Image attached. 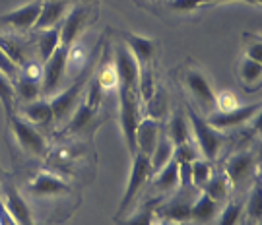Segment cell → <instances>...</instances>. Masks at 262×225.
I'll return each instance as SVG.
<instances>
[{"label": "cell", "mask_w": 262, "mask_h": 225, "mask_svg": "<svg viewBox=\"0 0 262 225\" xmlns=\"http://www.w3.org/2000/svg\"><path fill=\"white\" fill-rule=\"evenodd\" d=\"M97 12H99L97 0H78L64 16V19L58 24L60 45L70 49L76 41H80V37L97 21Z\"/></svg>", "instance_id": "obj_1"}, {"label": "cell", "mask_w": 262, "mask_h": 225, "mask_svg": "<svg viewBox=\"0 0 262 225\" xmlns=\"http://www.w3.org/2000/svg\"><path fill=\"white\" fill-rule=\"evenodd\" d=\"M181 74V82L185 85L187 94L190 95V99L194 101L198 109L202 111V115L206 117L208 112H212L215 109V89L208 74L200 68V66L192 64V62H185L179 70Z\"/></svg>", "instance_id": "obj_2"}, {"label": "cell", "mask_w": 262, "mask_h": 225, "mask_svg": "<svg viewBox=\"0 0 262 225\" xmlns=\"http://www.w3.org/2000/svg\"><path fill=\"white\" fill-rule=\"evenodd\" d=\"M188 124H190V138L200 150V155L208 161H214L224 148L225 132L214 128L202 112H198L194 107H187Z\"/></svg>", "instance_id": "obj_3"}, {"label": "cell", "mask_w": 262, "mask_h": 225, "mask_svg": "<svg viewBox=\"0 0 262 225\" xmlns=\"http://www.w3.org/2000/svg\"><path fill=\"white\" fill-rule=\"evenodd\" d=\"M94 66L95 62L92 60L80 74L76 76L74 82L68 85L64 92H58V94L49 97V103H51V109H53V117H55V126H62L68 121V117L74 112L78 103L82 101L85 84H88L90 76L94 74Z\"/></svg>", "instance_id": "obj_4"}, {"label": "cell", "mask_w": 262, "mask_h": 225, "mask_svg": "<svg viewBox=\"0 0 262 225\" xmlns=\"http://www.w3.org/2000/svg\"><path fill=\"white\" fill-rule=\"evenodd\" d=\"M6 119H8L10 130L14 134V140L19 146V150L29 158H39V160L47 158L51 148H49L47 138L41 134L39 128L29 124L28 121H24L18 112H12Z\"/></svg>", "instance_id": "obj_5"}, {"label": "cell", "mask_w": 262, "mask_h": 225, "mask_svg": "<svg viewBox=\"0 0 262 225\" xmlns=\"http://www.w3.org/2000/svg\"><path fill=\"white\" fill-rule=\"evenodd\" d=\"M119 92V124H121V132L124 144H126V150L130 155L136 153V128H138V122L144 117L142 115V103L138 99L136 92L130 89H124V87H117Z\"/></svg>", "instance_id": "obj_6"}, {"label": "cell", "mask_w": 262, "mask_h": 225, "mask_svg": "<svg viewBox=\"0 0 262 225\" xmlns=\"http://www.w3.org/2000/svg\"><path fill=\"white\" fill-rule=\"evenodd\" d=\"M224 175L231 187H251L254 178L258 177V161L253 150H241L231 153L224 163Z\"/></svg>", "instance_id": "obj_7"}, {"label": "cell", "mask_w": 262, "mask_h": 225, "mask_svg": "<svg viewBox=\"0 0 262 225\" xmlns=\"http://www.w3.org/2000/svg\"><path fill=\"white\" fill-rule=\"evenodd\" d=\"M132 158V167H130V177L124 188V194H122L121 206L117 212V217L122 216L124 212H128L130 206L134 204V200L140 196V192L144 190V187L150 183L151 177V167H150V158L142 151H136Z\"/></svg>", "instance_id": "obj_8"}, {"label": "cell", "mask_w": 262, "mask_h": 225, "mask_svg": "<svg viewBox=\"0 0 262 225\" xmlns=\"http://www.w3.org/2000/svg\"><path fill=\"white\" fill-rule=\"evenodd\" d=\"M41 12V0H31L28 4L16 10H10L8 14L0 16V33H16L26 35L33 31Z\"/></svg>", "instance_id": "obj_9"}, {"label": "cell", "mask_w": 262, "mask_h": 225, "mask_svg": "<svg viewBox=\"0 0 262 225\" xmlns=\"http://www.w3.org/2000/svg\"><path fill=\"white\" fill-rule=\"evenodd\" d=\"M260 112V101L251 105H235L233 109H225V111H220V109H214L212 112L206 115V121L217 128V130H229V128H239V126H245L247 122H251L254 117H258Z\"/></svg>", "instance_id": "obj_10"}, {"label": "cell", "mask_w": 262, "mask_h": 225, "mask_svg": "<svg viewBox=\"0 0 262 225\" xmlns=\"http://www.w3.org/2000/svg\"><path fill=\"white\" fill-rule=\"evenodd\" d=\"M68 49L58 45L56 51L43 62V76H41V92L43 97H51L60 92V85L68 72Z\"/></svg>", "instance_id": "obj_11"}, {"label": "cell", "mask_w": 262, "mask_h": 225, "mask_svg": "<svg viewBox=\"0 0 262 225\" xmlns=\"http://www.w3.org/2000/svg\"><path fill=\"white\" fill-rule=\"evenodd\" d=\"M0 200H2L10 217L16 221V225H35L33 210L12 181H4L0 185Z\"/></svg>", "instance_id": "obj_12"}, {"label": "cell", "mask_w": 262, "mask_h": 225, "mask_svg": "<svg viewBox=\"0 0 262 225\" xmlns=\"http://www.w3.org/2000/svg\"><path fill=\"white\" fill-rule=\"evenodd\" d=\"M28 192L35 198H56V196H68L72 194L70 183L64 181V177L56 175L53 171L41 169L35 173V177L28 181Z\"/></svg>", "instance_id": "obj_13"}, {"label": "cell", "mask_w": 262, "mask_h": 225, "mask_svg": "<svg viewBox=\"0 0 262 225\" xmlns=\"http://www.w3.org/2000/svg\"><path fill=\"white\" fill-rule=\"evenodd\" d=\"M111 60L113 66H115V72H117V78H119V87L136 92L138 76H140V66L134 60V56L130 55V51L126 49V45L122 41L115 43L111 53Z\"/></svg>", "instance_id": "obj_14"}, {"label": "cell", "mask_w": 262, "mask_h": 225, "mask_svg": "<svg viewBox=\"0 0 262 225\" xmlns=\"http://www.w3.org/2000/svg\"><path fill=\"white\" fill-rule=\"evenodd\" d=\"M181 192L161 202L158 206H154V217L159 221H171V223H187L190 221V206L192 200L188 196V188H179Z\"/></svg>", "instance_id": "obj_15"}, {"label": "cell", "mask_w": 262, "mask_h": 225, "mask_svg": "<svg viewBox=\"0 0 262 225\" xmlns=\"http://www.w3.org/2000/svg\"><path fill=\"white\" fill-rule=\"evenodd\" d=\"M14 112H18L24 121L33 124L35 128H53L55 126V117H53V109H51L47 97H39L29 103H19L14 109Z\"/></svg>", "instance_id": "obj_16"}, {"label": "cell", "mask_w": 262, "mask_h": 225, "mask_svg": "<svg viewBox=\"0 0 262 225\" xmlns=\"http://www.w3.org/2000/svg\"><path fill=\"white\" fill-rule=\"evenodd\" d=\"M122 43L126 45V49L130 51V55L134 56V60L138 62L140 68L151 66L156 53H158V41L150 37H144V35H136L132 31H124L122 33Z\"/></svg>", "instance_id": "obj_17"}, {"label": "cell", "mask_w": 262, "mask_h": 225, "mask_svg": "<svg viewBox=\"0 0 262 225\" xmlns=\"http://www.w3.org/2000/svg\"><path fill=\"white\" fill-rule=\"evenodd\" d=\"M78 0H41V12L33 31L56 28Z\"/></svg>", "instance_id": "obj_18"}, {"label": "cell", "mask_w": 262, "mask_h": 225, "mask_svg": "<svg viewBox=\"0 0 262 225\" xmlns=\"http://www.w3.org/2000/svg\"><path fill=\"white\" fill-rule=\"evenodd\" d=\"M163 132V126H161V121L158 119H151V117H142L140 122H138V128H136V151H142L146 153L148 158L151 155V151L158 144L159 136Z\"/></svg>", "instance_id": "obj_19"}, {"label": "cell", "mask_w": 262, "mask_h": 225, "mask_svg": "<svg viewBox=\"0 0 262 225\" xmlns=\"http://www.w3.org/2000/svg\"><path fill=\"white\" fill-rule=\"evenodd\" d=\"M163 132L169 140L173 142V146H179L183 142L190 140V124H188L187 109L175 107L169 115L167 126L163 128Z\"/></svg>", "instance_id": "obj_20"}, {"label": "cell", "mask_w": 262, "mask_h": 225, "mask_svg": "<svg viewBox=\"0 0 262 225\" xmlns=\"http://www.w3.org/2000/svg\"><path fill=\"white\" fill-rule=\"evenodd\" d=\"M0 49L16 62L18 68L31 60V51H29V43H26L16 33H0Z\"/></svg>", "instance_id": "obj_21"}, {"label": "cell", "mask_w": 262, "mask_h": 225, "mask_svg": "<svg viewBox=\"0 0 262 225\" xmlns=\"http://www.w3.org/2000/svg\"><path fill=\"white\" fill-rule=\"evenodd\" d=\"M217 212H220V204L214 202L206 192L198 190V194L192 200V206H190V221L200 225L210 223L217 217Z\"/></svg>", "instance_id": "obj_22"}, {"label": "cell", "mask_w": 262, "mask_h": 225, "mask_svg": "<svg viewBox=\"0 0 262 225\" xmlns=\"http://www.w3.org/2000/svg\"><path fill=\"white\" fill-rule=\"evenodd\" d=\"M151 187L158 190L159 194H173L179 188V167L177 161L171 160L163 169H159L156 175H151Z\"/></svg>", "instance_id": "obj_23"}, {"label": "cell", "mask_w": 262, "mask_h": 225, "mask_svg": "<svg viewBox=\"0 0 262 225\" xmlns=\"http://www.w3.org/2000/svg\"><path fill=\"white\" fill-rule=\"evenodd\" d=\"M35 35V51H37V60L43 64L49 56L56 51V47L60 45V31L58 26L56 28H49L43 31H33Z\"/></svg>", "instance_id": "obj_24"}, {"label": "cell", "mask_w": 262, "mask_h": 225, "mask_svg": "<svg viewBox=\"0 0 262 225\" xmlns=\"http://www.w3.org/2000/svg\"><path fill=\"white\" fill-rule=\"evenodd\" d=\"M14 85V97H16V103H29V101H35L39 97H43L41 92V82L39 80H31L26 78L18 72V76L12 80Z\"/></svg>", "instance_id": "obj_25"}, {"label": "cell", "mask_w": 262, "mask_h": 225, "mask_svg": "<svg viewBox=\"0 0 262 225\" xmlns=\"http://www.w3.org/2000/svg\"><path fill=\"white\" fill-rule=\"evenodd\" d=\"M245 219L249 225H260L262 219V187H260V175L254 178L249 187V196L245 202Z\"/></svg>", "instance_id": "obj_26"}, {"label": "cell", "mask_w": 262, "mask_h": 225, "mask_svg": "<svg viewBox=\"0 0 262 225\" xmlns=\"http://www.w3.org/2000/svg\"><path fill=\"white\" fill-rule=\"evenodd\" d=\"M237 74H239V82L243 84V87L256 89L262 82V64L249 56H243L237 66Z\"/></svg>", "instance_id": "obj_27"}, {"label": "cell", "mask_w": 262, "mask_h": 225, "mask_svg": "<svg viewBox=\"0 0 262 225\" xmlns=\"http://www.w3.org/2000/svg\"><path fill=\"white\" fill-rule=\"evenodd\" d=\"M245 223V202L241 198H229L224 202L222 212H217L215 225H243Z\"/></svg>", "instance_id": "obj_28"}, {"label": "cell", "mask_w": 262, "mask_h": 225, "mask_svg": "<svg viewBox=\"0 0 262 225\" xmlns=\"http://www.w3.org/2000/svg\"><path fill=\"white\" fill-rule=\"evenodd\" d=\"M173 150H175L173 142L165 136V132H161L158 144H156V148H154V151H151V155H150L151 175H156L159 169H163L169 161L173 160Z\"/></svg>", "instance_id": "obj_29"}, {"label": "cell", "mask_w": 262, "mask_h": 225, "mask_svg": "<svg viewBox=\"0 0 262 225\" xmlns=\"http://www.w3.org/2000/svg\"><path fill=\"white\" fill-rule=\"evenodd\" d=\"M202 192H206L217 204H224L229 200V192H231V185L224 173H212V177L208 178V183L200 188Z\"/></svg>", "instance_id": "obj_30"}, {"label": "cell", "mask_w": 262, "mask_h": 225, "mask_svg": "<svg viewBox=\"0 0 262 225\" xmlns=\"http://www.w3.org/2000/svg\"><path fill=\"white\" fill-rule=\"evenodd\" d=\"M190 171H192V188H200L208 183V178L212 177L214 169H212V163L204 158H196V160L190 163Z\"/></svg>", "instance_id": "obj_31"}, {"label": "cell", "mask_w": 262, "mask_h": 225, "mask_svg": "<svg viewBox=\"0 0 262 225\" xmlns=\"http://www.w3.org/2000/svg\"><path fill=\"white\" fill-rule=\"evenodd\" d=\"M0 103L2 109L6 111V117H10L16 109V97H14V85L12 80L0 72Z\"/></svg>", "instance_id": "obj_32"}, {"label": "cell", "mask_w": 262, "mask_h": 225, "mask_svg": "<svg viewBox=\"0 0 262 225\" xmlns=\"http://www.w3.org/2000/svg\"><path fill=\"white\" fill-rule=\"evenodd\" d=\"M196 158H202V155H200V150H198V146L194 144L192 138L175 146V150H173V160L175 161H188V163H192Z\"/></svg>", "instance_id": "obj_33"}, {"label": "cell", "mask_w": 262, "mask_h": 225, "mask_svg": "<svg viewBox=\"0 0 262 225\" xmlns=\"http://www.w3.org/2000/svg\"><path fill=\"white\" fill-rule=\"evenodd\" d=\"M243 45H245V56L253 58L256 62L262 60V39L256 33H245L243 35Z\"/></svg>", "instance_id": "obj_34"}, {"label": "cell", "mask_w": 262, "mask_h": 225, "mask_svg": "<svg viewBox=\"0 0 262 225\" xmlns=\"http://www.w3.org/2000/svg\"><path fill=\"white\" fill-rule=\"evenodd\" d=\"M154 208H140L134 216L126 217L124 221H122L121 217H117V223L119 225H151L154 223Z\"/></svg>", "instance_id": "obj_35"}, {"label": "cell", "mask_w": 262, "mask_h": 225, "mask_svg": "<svg viewBox=\"0 0 262 225\" xmlns=\"http://www.w3.org/2000/svg\"><path fill=\"white\" fill-rule=\"evenodd\" d=\"M0 72L6 76V78H10V80H14L19 72V68L16 66V62H14L2 49H0Z\"/></svg>", "instance_id": "obj_36"}, {"label": "cell", "mask_w": 262, "mask_h": 225, "mask_svg": "<svg viewBox=\"0 0 262 225\" xmlns=\"http://www.w3.org/2000/svg\"><path fill=\"white\" fill-rule=\"evenodd\" d=\"M179 167V187L188 188L192 187V171H190V163L188 161H177Z\"/></svg>", "instance_id": "obj_37"}, {"label": "cell", "mask_w": 262, "mask_h": 225, "mask_svg": "<svg viewBox=\"0 0 262 225\" xmlns=\"http://www.w3.org/2000/svg\"><path fill=\"white\" fill-rule=\"evenodd\" d=\"M169 4H171V8L187 12V10L200 8V6H202V0H171Z\"/></svg>", "instance_id": "obj_38"}, {"label": "cell", "mask_w": 262, "mask_h": 225, "mask_svg": "<svg viewBox=\"0 0 262 225\" xmlns=\"http://www.w3.org/2000/svg\"><path fill=\"white\" fill-rule=\"evenodd\" d=\"M215 2H233V0H202V6L204 4H215ZM241 2H245V0H241Z\"/></svg>", "instance_id": "obj_39"}, {"label": "cell", "mask_w": 262, "mask_h": 225, "mask_svg": "<svg viewBox=\"0 0 262 225\" xmlns=\"http://www.w3.org/2000/svg\"><path fill=\"white\" fill-rule=\"evenodd\" d=\"M151 225H183V223H171V221H159V219H154Z\"/></svg>", "instance_id": "obj_40"}, {"label": "cell", "mask_w": 262, "mask_h": 225, "mask_svg": "<svg viewBox=\"0 0 262 225\" xmlns=\"http://www.w3.org/2000/svg\"><path fill=\"white\" fill-rule=\"evenodd\" d=\"M245 2H254V4H260V0H245Z\"/></svg>", "instance_id": "obj_41"}, {"label": "cell", "mask_w": 262, "mask_h": 225, "mask_svg": "<svg viewBox=\"0 0 262 225\" xmlns=\"http://www.w3.org/2000/svg\"><path fill=\"white\" fill-rule=\"evenodd\" d=\"M151 2H156V0H151Z\"/></svg>", "instance_id": "obj_42"}, {"label": "cell", "mask_w": 262, "mask_h": 225, "mask_svg": "<svg viewBox=\"0 0 262 225\" xmlns=\"http://www.w3.org/2000/svg\"><path fill=\"white\" fill-rule=\"evenodd\" d=\"M243 225H245V223H243Z\"/></svg>", "instance_id": "obj_43"}]
</instances>
